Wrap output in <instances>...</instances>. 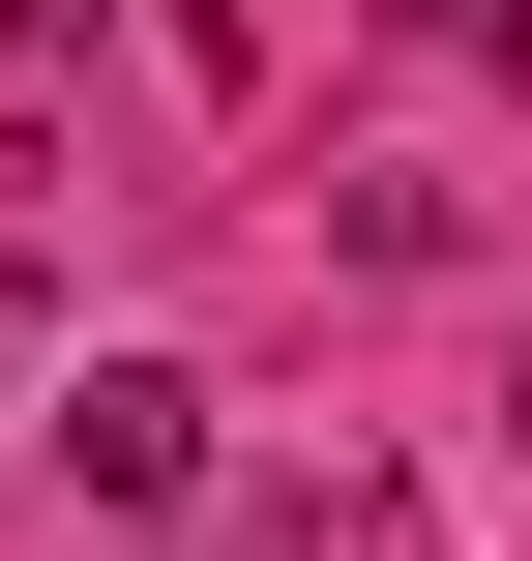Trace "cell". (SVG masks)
I'll return each mask as SVG.
<instances>
[{
  "label": "cell",
  "mask_w": 532,
  "mask_h": 561,
  "mask_svg": "<svg viewBox=\"0 0 532 561\" xmlns=\"http://www.w3.org/2000/svg\"><path fill=\"white\" fill-rule=\"evenodd\" d=\"M59 473H89V503H207V385H178V355H89V385H59Z\"/></svg>",
  "instance_id": "cell-1"
},
{
  "label": "cell",
  "mask_w": 532,
  "mask_h": 561,
  "mask_svg": "<svg viewBox=\"0 0 532 561\" xmlns=\"http://www.w3.org/2000/svg\"><path fill=\"white\" fill-rule=\"evenodd\" d=\"M59 30H89V0H0V59H59Z\"/></svg>",
  "instance_id": "cell-3"
},
{
  "label": "cell",
  "mask_w": 532,
  "mask_h": 561,
  "mask_svg": "<svg viewBox=\"0 0 532 561\" xmlns=\"http://www.w3.org/2000/svg\"><path fill=\"white\" fill-rule=\"evenodd\" d=\"M385 30H444V59H532V0H385Z\"/></svg>",
  "instance_id": "cell-2"
}]
</instances>
